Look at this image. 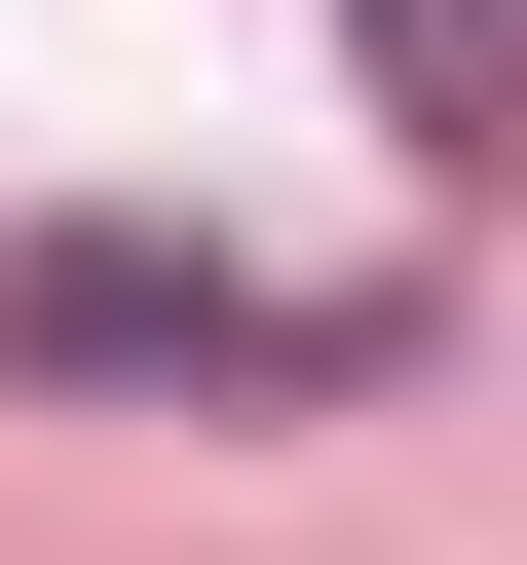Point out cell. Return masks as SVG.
Masks as SVG:
<instances>
[{
	"label": "cell",
	"mask_w": 527,
	"mask_h": 565,
	"mask_svg": "<svg viewBox=\"0 0 527 565\" xmlns=\"http://www.w3.org/2000/svg\"><path fill=\"white\" fill-rule=\"evenodd\" d=\"M0 377H377V302H302L226 226H0Z\"/></svg>",
	"instance_id": "6da1fadb"
},
{
	"label": "cell",
	"mask_w": 527,
	"mask_h": 565,
	"mask_svg": "<svg viewBox=\"0 0 527 565\" xmlns=\"http://www.w3.org/2000/svg\"><path fill=\"white\" fill-rule=\"evenodd\" d=\"M340 39H377V114H415V151H490V114H527V0H340Z\"/></svg>",
	"instance_id": "7a4b0ae2"
}]
</instances>
